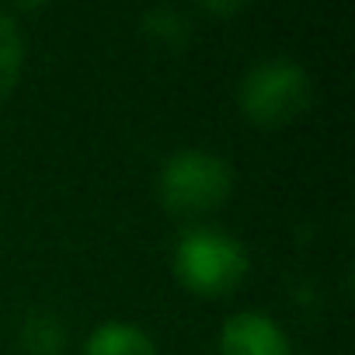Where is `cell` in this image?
Here are the masks:
<instances>
[{
    "mask_svg": "<svg viewBox=\"0 0 355 355\" xmlns=\"http://www.w3.org/2000/svg\"><path fill=\"white\" fill-rule=\"evenodd\" d=\"M234 192V171L220 153L199 150V146H185L174 150L157 174V196L164 202L167 213L174 216H206L213 209H220Z\"/></svg>",
    "mask_w": 355,
    "mask_h": 355,
    "instance_id": "6da1fadb",
    "label": "cell"
},
{
    "mask_svg": "<svg viewBox=\"0 0 355 355\" xmlns=\"http://www.w3.org/2000/svg\"><path fill=\"white\" fill-rule=\"evenodd\" d=\"M171 268L196 296H227L248 279L251 258L237 237L213 227H189L174 244Z\"/></svg>",
    "mask_w": 355,
    "mask_h": 355,
    "instance_id": "7a4b0ae2",
    "label": "cell"
},
{
    "mask_svg": "<svg viewBox=\"0 0 355 355\" xmlns=\"http://www.w3.org/2000/svg\"><path fill=\"white\" fill-rule=\"evenodd\" d=\"M313 98L310 73L289 56L258 60L237 84V108L248 122L279 129L296 122Z\"/></svg>",
    "mask_w": 355,
    "mask_h": 355,
    "instance_id": "3957f363",
    "label": "cell"
},
{
    "mask_svg": "<svg viewBox=\"0 0 355 355\" xmlns=\"http://www.w3.org/2000/svg\"><path fill=\"white\" fill-rule=\"evenodd\" d=\"M220 355H289V334L279 320L258 310L230 313L216 334Z\"/></svg>",
    "mask_w": 355,
    "mask_h": 355,
    "instance_id": "277c9868",
    "label": "cell"
},
{
    "mask_svg": "<svg viewBox=\"0 0 355 355\" xmlns=\"http://www.w3.org/2000/svg\"><path fill=\"white\" fill-rule=\"evenodd\" d=\"M84 355H160V352L146 327L132 320H105L91 327L84 341Z\"/></svg>",
    "mask_w": 355,
    "mask_h": 355,
    "instance_id": "5b68a950",
    "label": "cell"
},
{
    "mask_svg": "<svg viewBox=\"0 0 355 355\" xmlns=\"http://www.w3.org/2000/svg\"><path fill=\"white\" fill-rule=\"evenodd\" d=\"M139 32L160 49H182L192 39V25L178 8H150L139 18Z\"/></svg>",
    "mask_w": 355,
    "mask_h": 355,
    "instance_id": "8992f818",
    "label": "cell"
},
{
    "mask_svg": "<svg viewBox=\"0 0 355 355\" xmlns=\"http://www.w3.org/2000/svg\"><path fill=\"white\" fill-rule=\"evenodd\" d=\"M25 70V35L18 28V21L0 11V98H8Z\"/></svg>",
    "mask_w": 355,
    "mask_h": 355,
    "instance_id": "52a82bcc",
    "label": "cell"
},
{
    "mask_svg": "<svg viewBox=\"0 0 355 355\" xmlns=\"http://www.w3.org/2000/svg\"><path fill=\"white\" fill-rule=\"evenodd\" d=\"M67 345V327L56 313H28L21 324V348L28 355H60Z\"/></svg>",
    "mask_w": 355,
    "mask_h": 355,
    "instance_id": "ba28073f",
    "label": "cell"
},
{
    "mask_svg": "<svg viewBox=\"0 0 355 355\" xmlns=\"http://www.w3.org/2000/svg\"><path fill=\"white\" fill-rule=\"evenodd\" d=\"M206 11L209 15H234V11H241V4H206Z\"/></svg>",
    "mask_w": 355,
    "mask_h": 355,
    "instance_id": "9c48e42d",
    "label": "cell"
}]
</instances>
